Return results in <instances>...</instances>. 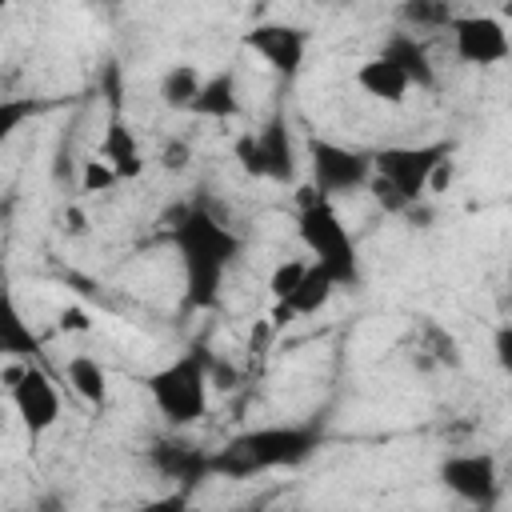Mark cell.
Segmentation results:
<instances>
[{
	"instance_id": "obj_1",
	"label": "cell",
	"mask_w": 512,
	"mask_h": 512,
	"mask_svg": "<svg viewBox=\"0 0 512 512\" xmlns=\"http://www.w3.org/2000/svg\"><path fill=\"white\" fill-rule=\"evenodd\" d=\"M168 244L176 248V260H180L184 304L196 312L216 308L224 280L244 252L240 232L228 220H220L208 204L188 200L168 216Z\"/></svg>"
},
{
	"instance_id": "obj_2",
	"label": "cell",
	"mask_w": 512,
	"mask_h": 512,
	"mask_svg": "<svg viewBox=\"0 0 512 512\" xmlns=\"http://www.w3.org/2000/svg\"><path fill=\"white\" fill-rule=\"evenodd\" d=\"M324 432L316 424H256L236 436H228L220 448H212V476L220 480H252L268 472H292L308 464L320 452Z\"/></svg>"
},
{
	"instance_id": "obj_3",
	"label": "cell",
	"mask_w": 512,
	"mask_h": 512,
	"mask_svg": "<svg viewBox=\"0 0 512 512\" xmlns=\"http://www.w3.org/2000/svg\"><path fill=\"white\" fill-rule=\"evenodd\" d=\"M452 160L448 140H428V144H384L372 152V184L368 196L388 212V216H408L416 204L428 200L436 168Z\"/></svg>"
},
{
	"instance_id": "obj_4",
	"label": "cell",
	"mask_w": 512,
	"mask_h": 512,
	"mask_svg": "<svg viewBox=\"0 0 512 512\" xmlns=\"http://www.w3.org/2000/svg\"><path fill=\"white\" fill-rule=\"evenodd\" d=\"M144 392L172 432H184L208 416L212 400V352L192 344L144 376Z\"/></svg>"
},
{
	"instance_id": "obj_5",
	"label": "cell",
	"mask_w": 512,
	"mask_h": 512,
	"mask_svg": "<svg viewBox=\"0 0 512 512\" xmlns=\"http://www.w3.org/2000/svg\"><path fill=\"white\" fill-rule=\"evenodd\" d=\"M296 236L300 244L308 248V260L320 264L340 292H352L360 288L364 280V268H360V248H356V236L348 232V224L340 220L336 204L316 196L308 184L296 192Z\"/></svg>"
},
{
	"instance_id": "obj_6",
	"label": "cell",
	"mask_w": 512,
	"mask_h": 512,
	"mask_svg": "<svg viewBox=\"0 0 512 512\" xmlns=\"http://www.w3.org/2000/svg\"><path fill=\"white\" fill-rule=\"evenodd\" d=\"M232 156L244 168V176H252V180H268V184H296L300 180V152H296L292 124H288L284 108H276L252 132L236 136Z\"/></svg>"
},
{
	"instance_id": "obj_7",
	"label": "cell",
	"mask_w": 512,
	"mask_h": 512,
	"mask_svg": "<svg viewBox=\"0 0 512 512\" xmlns=\"http://www.w3.org/2000/svg\"><path fill=\"white\" fill-rule=\"evenodd\" d=\"M304 168H308V188L332 204L344 196L368 192L372 184V152L328 140V136H312L304 144Z\"/></svg>"
},
{
	"instance_id": "obj_8",
	"label": "cell",
	"mask_w": 512,
	"mask_h": 512,
	"mask_svg": "<svg viewBox=\"0 0 512 512\" xmlns=\"http://www.w3.org/2000/svg\"><path fill=\"white\" fill-rule=\"evenodd\" d=\"M4 384H8V400L28 436H44L48 428L60 424V412H64L60 388L44 372V364H8Z\"/></svg>"
},
{
	"instance_id": "obj_9",
	"label": "cell",
	"mask_w": 512,
	"mask_h": 512,
	"mask_svg": "<svg viewBox=\"0 0 512 512\" xmlns=\"http://www.w3.org/2000/svg\"><path fill=\"white\" fill-rule=\"evenodd\" d=\"M436 480L464 508H496L500 504V464L492 452H448L436 464Z\"/></svg>"
},
{
	"instance_id": "obj_10",
	"label": "cell",
	"mask_w": 512,
	"mask_h": 512,
	"mask_svg": "<svg viewBox=\"0 0 512 512\" xmlns=\"http://www.w3.org/2000/svg\"><path fill=\"white\" fill-rule=\"evenodd\" d=\"M448 40H452V56L468 68H496L512 56V36L504 20L492 12H456Z\"/></svg>"
},
{
	"instance_id": "obj_11",
	"label": "cell",
	"mask_w": 512,
	"mask_h": 512,
	"mask_svg": "<svg viewBox=\"0 0 512 512\" xmlns=\"http://www.w3.org/2000/svg\"><path fill=\"white\" fill-rule=\"evenodd\" d=\"M240 44L264 60L276 76H296L308 60V32L300 24H288V20H256L248 32H240Z\"/></svg>"
},
{
	"instance_id": "obj_12",
	"label": "cell",
	"mask_w": 512,
	"mask_h": 512,
	"mask_svg": "<svg viewBox=\"0 0 512 512\" xmlns=\"http://www.w3.org/2000/svg\"><path fill=\"white\" fill-rule=\"evenodd\" d=\"M144 464H148V472H156L172 488H188V492L212 476V452L196 448L192 440H184L176 432L148 440L144 444Z\"/></svg>"
},
{
	"instance_id": "obj_13",
	"label": "cell",
	"mask_w": 512,
	"mask_h": 512,
	"mask_svg": "<svg viewBox=\"0 0 512 512\" xmlns=\"http://www.w3.org/2000/svg\"><path fill=\"white\" fill-rule=\"evenodd\" d=\"M376 56L392 60V64L404 72V80H408L416 92L436 88V64H432V52H428V40H424V36L396 28V32H388V36L380 40Z\"/></svg>"
},
{
	"instance_id": "obj_14",
	"label": "cell",
	"mask_w": 512,
	"mask_h": 512,
	"mask_svg": "<svg viewBox=\"0 0 512 512\" xmlns=\"http://www.w3.org/2000/svg\"><path fill=\"white\" fill-rule=\"evenodd\" d=\"M96 156L120 176V180H136L144 168H148V156L132 132V124L112 108L108 120H104V132H100V144H96Z\"/></svg>"
},
{
	"instance_id": "obj_15",
	"label": "cell",
	"mask_w": 512,
	"mask_h": 512,
	"mask_svg": "<svg viewBox=\"0 0 512 512\" xmlns=\"http://www.w3.org/2000/svg\"><path fill=\"white\" fill-rule=\"evenodd\" d=\"M188 116H200V120H236L240 116V72L232 64L208 72L196 104Z\"/></svg>"
},
{
	"instance_id": "obj_16",
	"label": "cell",
	"mask_w": 512,
	"mask_h": 512,
	"mask_svg": "<svg viewBox=\"0 0 512 512\" xmlns=\"http://www.w3.org/2000/svg\"><path fill=\"white\" fill-rule=\"evenodd\" d=\"M64 384H68V392H72L80 404H88V408H104V404H108V392H112L108 368H104L96 356H88V352H76V356L64 360Z\"/></svg>"
},
{
	"instance_id": "obj_17",
	"label": "cell",
	"mask_w": 512,
	"mask_h": 512,
	"mask_svg": "<svg viewBox=\"0 0 512 512\" xmlns=\"http://www.w3.org/2000/svg\"><path fill=\"white\" fill-rule=\"evenodd\" d=\"M356 88L368 92L372 100H384V104H404V96L412 92V84L404 80V72L392 60L376 56V52L356 68Z\"/></svg>"
},
{
	"instance_id": "obj_18",
	"label": "cell",
	"mask_w": 512,
	"mask_h": 512,
	"mask_svg": "<svg viewBox=\"0 0 512 512\" xmlns=\"http://www.w3.org/2000/svg\"><path fill=\"white\" fill-rule=\"evenodd\" d=\"M204 80H208V76L200 72V64H188V60L168 64V68L160 72V84H156L160 104L172 108V112H192V104H196Z\"/></svg>"
},
{
	"instance_id": "obj_19",
	"label": "cell",
	"mask_w": 512,
	"mask_h": 512,
	"mask_svg": "<svg viewBox=\"0 0 512 512\" xmlns=\"http://www.w3.org/2000/svg\"><path fill=\"white\" fill-rule=\"evenodd\" d=\"M416 344H420V352H424L432 364H440V368H460V364H464L460 340H456L440 320H432V316H424V320L416 324Z\"/></svg>"
},
{
	"instance_id": "obj_20",
	"label": "cell",
	"mask_w": 512,
	"mask_h": 512,
	"mask_svg": "<svg viewBox=\"0 0 512 512\" xmlns=\"http://www.w3.org/2000/svg\"><path fill=\"white\" fill-rule=\"evenodd\" d=\"M404 32H448L452 20H456V8L452 4H440V0H404L396 8Z\"/></svg>"
},
{
	"instance_id": "obj_21",
	"label": "cell",
	"mask_w": 512,
	"mask_h": 512,
	"mask_svg": "<svg viewBox=\"0 0 512 512\" xmlns=\"http://www.w3.org/2000/svg\"><path fill=\"white\" fill-rule=\"evenodd\" d=\"M340 288H336V280L320 268V264H312L308 260V276H304V284L296 288V296L288 300V308H292V316L300 320V316H316L320 308H328L332 304V296H336Z\"/></svg>"
},
{
	"instance_id": "obj_22",
	"label": "cell",
	"mask_w": 512,
	"mask_h": 512,
	"mask_svg": "<svg viewBox=\"0 0 512 512\" xmlns=\"http://www.w3.org/2000/svg\"><path fill=\"white\" fill-rule=\"evenodd\" d=\"M0 352H4L8 360H16V364H40V360H36L40 340H36V332L24 324V316H20L16 304H8V316H4V324H0Z\"/></svg>"
},
{
	"instance_id": "obj_23",
	"label": "cell",
	"mask_w": 512,
	"mask_h": 512,
	"mask_svg": "<svg viewBox=\"0 0 512 512\" xmlns=\"http://www.w3.org/2000/svg\"><path fill=\"white\" fill-rule=\"evenodd\" d=\"M304 276H308V260H280V264L272 268V276H268V296H272V304H288V300L296 296V288L304 284Z\"/></svg>"
},
{
	"instance_id": "obj_24",
	"label": "cell",
	"mask_w": 512,
	"mask_h": 512,
	"mask_svg": "<svg viewBox=\"0 0 512 512\" xmlns=\"http://www.w3.org/2000/svg\"><path fill=\"white\" fill-rule=\"evenodd\" d=\"M76 184H80L84 196H96V192H112V188L120 184V176L92 152L88 160H80V176H76Z\"/></svg>"
},
{
	"instance_id": "obj_25",
	"label": "cell",
	"mask_w": 512,
	"mask_h": 512,
	"mask_svg": "<svg viewBox=\"0 0 512 512\" xmlns=\"http://www.w3.org/2000/svg\"><path fill=\"white\" fill-rule=\"evenodd\" d=\"M32 112H36V104L28 96H4L0 100V140H12Z\"/></svg>"
},
{
	"instance_id": "obj_26",
	"label": "cell",
	"mask_w": 512,
	"mask_h": 512,
	"mask_svg": "<svg viewBox=\"0 0 512 512\" xmlns=\"http://www.w3.org/2000/svg\"><path fill=\"white\" fill-rule=\"evenodd\" d=\"M188 508H192V492L188 488H168V492H160V496H152V500H144L128 512H188Z\"/></svg>"
},
{
	"instance_id": "obj_27",
	"label": "cell",
	"mask_w": 512,
	"mask_h": 512,
	"mask_svg": "<svg viewBox=\"0 0 512 512\" xmlns=\"http://www.w3.org/2000/svg\"><path fill=\"white\" fill-rule=\"evenodd\" d=\"M492 356H496L500 372L512 380V324H500V328L492 332Z\"/></svg>"
},
{
	"instance_id": "obj_28",
	"label": "cell",
	"mask_w": 512,
	"mask_h": 512,
	"mask_svg": "<svg viewBox=\"0 0 512 512\" xmlns=\"http://www.w3.org/2000/svg\"><path fill=\"white\" fill-rule=\"evenodd\" d=\"M188 160H192L188 140H168V144L160 148V168H168V172H180Z\"/></svg>"
},
{
	"instance_id": "obj_29",
	"label": "cell",
	"mask_w": 512,
	"mask_h": 512,
	"mask_svg": "<svg viewBox=\"0 0 512 512\" xmlns=\"http://www.w3.org/2000/svg\"><path fill=\"white\" fill-rule=\"evenodd\" d=\"M56 324H60V332H88V328H92V324H88V312H84V308H76V304L60 308Z\"/></svg>"
},
{
	"instance_id": "obj_30",
	"label": "cell",
	"mask_w": 512,
	"mask_h": 512,
	"mask_svg": "<svg viewBox=\"0 0 512 512\" xmlns=\"http://www.w3.org/2000/svg\"><path fill=\"white\" fill-rule=\"evenodd\" d=\"M232 512H280V508H232Z\"/></svg>"
},
{
	"instance_id": "obj_31",
	"label": "cell",
	"mask_w": 512,
	"mask_h": 512,
	"mask_svg": "<svg viewBox=\"0 0 512 512\" xmlns=\"http://www.w3.org/2000/svg\"><path fill=\"white\" fill-rule=\"evenodd\" d=\"M464 512H496V508H464Z\"/></svg>"
}]
</instances>
